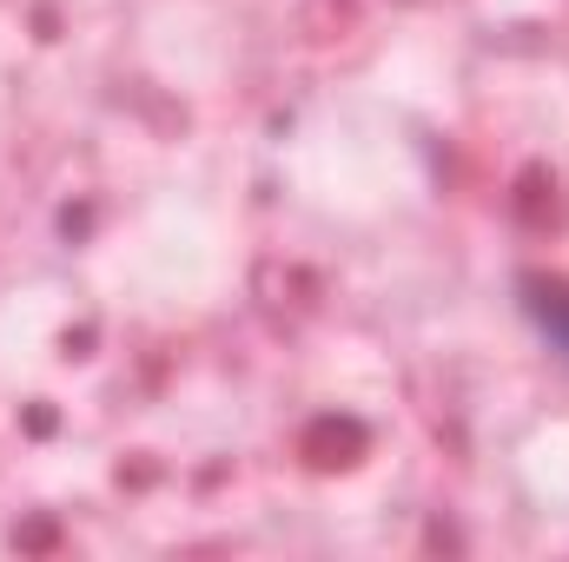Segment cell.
<instances>
[{"instance_id":"obj_1","label":"cell","mask_w":569,"mask_h":562,"mask_svg":"<svg viewBox=\"0 0 569 562\" xmlns=\"http://www.w3.org/2000/svg\"><path fill=\"white\" fill-rule=\"evenodd\" d=\"M523 318H530V331L569 364V284L523 279Z\"/></svg>"}]
</instances>
